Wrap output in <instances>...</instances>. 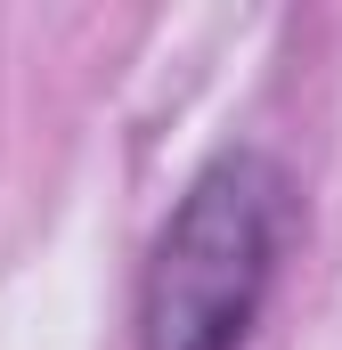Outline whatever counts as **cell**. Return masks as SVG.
Wrapping results in <instances>:
<instances>
[{"label": "cell", "mask_w": 342, "mask_h": 350, "mask_svg": "<svg viewBox=\"0 0 342 350\" xmlns=\"http://www.w3.org/2000/svg\"><path fill=\"white\" fill-rule=\"evenodd\" d=\"M285 179L269 155L237 147L204 163L163 220L139 277V350H245L277 277Z\"/></svg>", "instance_id": "cell-1"}]
</instances>
